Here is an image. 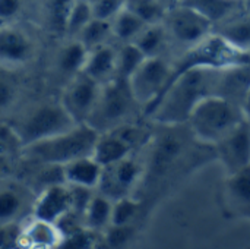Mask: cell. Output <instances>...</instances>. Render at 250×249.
Instances as JSON below:
<instances>
[{"instance_id": "43", "label": "cell", "mask_w": 250, "mask_h": 249, "mask_svg": "<svg viewBox=\"0 0 250 249\" xmlns=\"http://www.w3.org/2000/svg\"><path fill=\"white\" fill-rule=\"evenodd\" d=\"M91 1H92V0H91Z\"/></svg>"}, {"instance_id": "35", "label": "cell", "mask_w": 250, "mask_h": 249, "mask_svg": "<svg viewBox=\"0 0 250 249\" xmlns=\"http://www.w3.org/2000/svg\"><path fill=\"white\" fill-rule=\"evenodd\" d=\"M133 238V227L132 225L127 226H114L110 225L103 232V241L111 247V248H120L125 247L127 242H130Z\"/></svg>"}, {"instance_id": "15", "label": "cell", "mask_w": 250, "mask_h": 249, "mask_svg": "<svg viewBox=\"0 0 250 249\" xmlns=\"http://www.w3.org/2000/svg\"><path fill=\"white\" fill-rule=\"evenodd\" d=\"M63 232L56 223L41 220L35 216L28 217L21 225L19 248L53 249L60 248Z\"/></svg>"}, {"instance_id": "37", "label": "cell", "mask_w": 250, "mask_h": 249, "mask_svg": "<svg viewBox=\"0 0 250 249\" xmlns=\"http://www.w3.org/2000/svg\"><path fill=\"white\" fill-rule=\"evenodd\" d=\"M126 0H92V12L95 18L111 21L125 6Z\"/></svg>"}, {"instance_id": "23", "label": "cell", "mask_w": 250, "mask_h": 249, "mask_svg": "<svg viewBox=\"0 0 250 249\" xmlns=\"http://www.w3.org/2000/svg\"><path fill=\"white\" fill-rule=\"evenodd\" d=\"M111 211L113 200L101 192L92 194L86 208L82 213V225L95 233L104 232L111 225Z\"/></svg>"}, {"instance_id": "25", "label": "cell", "mask_w": 250, "mask_h": 249, "mask_svg": "<svg viewBox=\"0 0 250 249\" xmlns=\"http://www.w3.org/2000/svg\"><path fill=\"white\" fill-rule=\"evenodd\" d=\"M76 0H41V13L48 31L60 38L66 37V23Z\"/></svg>"}, {"instance_id": "7", "label": "cell", "mask_w": 250, "mask_h": 249, "mask_svg": "<svg viewBox=\"0 0 250 249\" xmlns=\"http://www.w3.org/2000/svg\"><path fill=\"white\" fill-rule=\"evenodd\" d=\"M173 66L161 56L146 57L142 65L127 78L129 88L138 106L144 109L146 116L164 94L171 78Z\"/></svg>"}, {"instance_id": "16", "label": "cell", "mask_w": 250, "mask_h": 249, "mask_svg": "<svg viewBox=\"0 0 250 249\" xmlns=\"http://www.w3.org/2000/svg\"><path fill=\"white\" fill-rule=\"evenodd\" d=\"M132 141L125 135L122 128H116L107 132L100 134L92 157L103 166H110L113 163L120 161L125 157L132 156L133 151Z\"/></svg>"}, {"instance_id": "26", "label": "cell", "mask_w": 250, "mask_h": 249, "mask_svg": "<svg viewBox=\"0 0 250 249\" xmlns=\"http://www.w3.org/2000/svg\"><path fill=\"white\" fill-rule=\"evenodd\" d=\"M180 3H185L205 15L214 26L243 7V0H180Z\"/></svg>"}, {"instance_id": "29", "label": "cell", "mask_w": 250, "mask_h": 249, "mask_svg": "<svg viewBox=\"0 0 250 249\" xmlns=\"http://www.w3.org/2000/svg\"><path fill=\"white\" fill-rule=\"evenodd\" d=\"M167 37H168V34H167L163 22L152 23V25H146L141 31V34L133 40V43L142 50V53L146 57L160 56V51L164 47Z\"/></svg>"}, {"instance_id": "28", "label": "cell", "mask_w": 250, "mask_h": 249, "mask_svg": "<svg viewBox=\"0 0 250 249\" xmlns=\"http://www.w3.org/2000/svg\"><path fill=\"white\" fill-rule=\"evenodd\" d=\"M113 37L111 32V21L107 19H100V18H92L82 29L81 32L75 37L78 38L88 50L98 47L101 44L108 43V40Z\"/></svg>"}, {"instance_id": "14", "label": "cell", "mask_w": 250, "mask_h": 249, "mask_svg": "<svg viewBox=\"0 0 250 249\" xmlns=\"http://www.w3.org/2000/svg\"><path fill=\"white\" fill-rule=\"evenodd\" d=\"M218 158L227 175L250 164V123L245 119L217 145Z\"/></svg>"}, {"instance_id": "18", "label": "cell", "mask_w": 250, "mask_h": 249, "mask_svg": "<svg viewBox=\"0 0 250 249\" xmlns=\"http://www.w3.org/2000/svg\"><path fill=\"white\" fill-rule=\"evenodd\" d=\"M60 170L62 181L66 185L95 191L100 186L104 167L92 156H88L63 164Z\"/></svg>"}, {"instance_id": "22", "label": "cell", "mask_w": 250, "mask_h": 249, "mask_svg": "<svg viewBox=\"0 0 250 249\" xmlns=\"http://www.w3.org/2000/svg\"><path fill=\"white\" fill-rule=\"evenodd\" d=\"M227 203L240 216H250V164L227 175Z\"/></svg>"}, {"instance_id": "36", "label": "cell", "mask_w": 250, "mask_h": 249, "mask_svg": "<svg viewBox=\"0 0 250 249\" xmlns=\"http://www.w3.org/2000/svg\"><path fill=\"white\" fill-rule=\"evenodd\" d=\"M21 144L13 132L9 122L0 120V154H15L19 156Z\"/></svg>"}, {"instance_id": "24", "label": "cell", "mask_w": 250, "mask_h": 249, "mask_svg": "<svg viewBox=\"0 0 250 249\" xmlns=\"http://www.w3.org/2000/svg\"><path fill=\"white\" fill-rule=\"evenodd\" d=\"M182 141L176 135H163L154 147L151 156V173L155 176L164 175L182 153Z\"/></svg>"}, {"instance_id": "41", "label": "cell", "mask_w": 250, "mask_h": 249, "mask_svg": "<svg viewBox=\"0 0 250 249\" xmlns=\"http://www.w3.org/2000/svg\"><path fill=\"white\" fill-rule=\"evenodd\" d=\"M167 7H171V6H174V4H177V3H180V0H161Z\"/></svg>"}, {"instance_id": "12", "label": "cell", "mask_w": 250, "mask_h": 249, "mask_svg": "<svg viewBox=\"0 0 250 249\" xmlns=\"http://www.w3.org/2000/svg\"><path fill=\"white\" fill-rule=\"evenodd\" d=\"M141 176V164L132 156L125 157L120 161L104 167L98 191L113 201L119 200L132 194Z\"/></svg>"}, {"instance_id": "19", "label": "cell", "mask_w": 250, "mask_h": 249, "mask_svg": "<svg viewBox=\"0 0 250 249\" xmlns=\"http://www.w3.org/2000/svg\"><path fill=\"white\" fill-rule=\"evenodd\" d=\"M82 72L101 85L111 81L117 76V50L110 43L91 48Z\"/></svg>"}, {"instance_id": "6", "label": "cell", "mask_w": 250, "mask_h": 249, "mask_svg": "<svg viewBox=\"0 0 250 249\" xmlns=\"http://www.w3.org/2000/svg\"><path fill=\"white\" fill-rule=\"evenodd\" d=\"M135 104L138 103L132 95L127 79L116 76L101 85L97 104L86 123L100 134L116 129L127 123Z\"/></svg>"}, {"instance_id": "33", "label": "cell", "mask_w": 250, "mask_h": 249, "mask_svg": "<svg viewBox=\"0 0 250 249\" xmlns=\"http://www.w3.org/2000/svg\"><path fill=\"white\" fill-rule=\"evenodd\" d=\"M92 18L94 12L91 0H76L67 18L64 38H75Z\"/></svg>"}, {"instance_id": "27", "label": "cell", "mask_w": 250, "mask_h": 249, "mask_svg": "<svg viewBox=\"0 0 250 249\" xmlns=\"http://www.w3.org/2000/svg\"><path fill=\"white\" fill-rule=\"evenodd\" d=\"M145 26L146 23L141 18H138L133 12H130L126 6H123L117 12V15L111 19L113 37L122 43L133 41Z\"/></svg>"}, {"instance_id": "10", "label": "cell", "mask_w": 250, "mask_h": 249, "mask_svg": "<svg viewBox=\"0 0 250 249\" xmlns=\"http://www.w3.org/2000/svg\"><path fill=\"white\" fill-rule=\"evenodd\" d=\"M37 191L22 179L10 176L0 182V226L22 225L32 216Z\"/></svg>"}, {"instance_id": "5", "label": "cell", "mask_w": 250, "mask_h": 249, "mask_svg": "<svg viewBox=\"0 0 250 249\" xmlns=\"http://www.w3.org/2000/svg\"><path fill=\"white\" fill-rule=\"evenodd\" d=\"M242 63H250V53L233 47L221 35L212 31L208 37L190 45L186 50V53L173 66V72L168 84L177 76H180L182 73L192 69L223 70Z\"/></svg>"}, {"instance_id": "39", "label": "cell", "mask_w": 250, "mask_h": 249, "mask_svg": "<svg viewBox=\"0 0 250 249\" xmlns=\"http://www.w3.org/2000/svg\"><path fill=\"white\" fill-rule=\"evenodd\" d=\"M16 158H19V156L0 154V182L13 176V172L16 169Z\"/></svg>"}, {"instance_id": "32", "label": "cell", "mask_w": 250, "mask_h": 249, "mask_svg": "<svg viewBox=\"0 0 250 249\" xmlns=\"http://www.w3.org/2000/svg\"><path fill=\"white\" fill-rule=\"evenodd\" d=\"M146 59L142 50L133 43H123L117 51V76L127 79Z\"/></svg>"}, {"instance_id": "4", "label": "cell", "mask_w": 250, "mask_h": 249, "mask_svg": "<svg viewBox=\"0 0 250 249\" xmlns=\"http://www.w3.org/2000/svg\"><path fill=\"white\" fill-rule=\"evenodd\" d=\"M245 120L240 104L217 94L202 98L193 109L188 123L193 136L209 145H217Z\"/></svg>"}, {"instance_id": "20", "label": "cell", "mask_w": 250, "mask_h": 249, "mask_svg": "<svg viewBox=\"0 0 250 249\" xmlns=\"http://www.w3.org/2000/svg\"><path fill=\"white\" fill-rule=\"evenodd\" d=\"M249 88L250 63H242V65L220 70L215 94L223 95L242 106Z\"/></svg>"}, {"instance_id": "2", "label": "cell", "mask_w": 250, "mask_h": 249, "mask_svg": "<svg viewBox=\"0 0 250 249\" xmlns=\"http://www.w3.org/2000/svg\"><path fill=\"white\" fill-rule=\"evenodd\" d=\"M98 136L100 132L88 123H78L63 134L21 148L19 160L32 166L62 167L73 160L92 156Z\"/></svg>"}, {"instance_id": "40", "label": "cell", "mask_w": 250, "mask_h": 249, "mask_svg": "<svg viewBox=\"0 0 250 249\" xmlns=\"http://www.w3.org/2000/svg\"><path fill=\"white\" fill-rule=\"evenodd\" d=\"M242 109H243V113H245V119L250 123V88L243 100V104H242Z\"/></svg>"}, {"instance_id": "3", "label": "cell", "mask_w": 250, "mask_h": 249, "mask_svg": "<svg viewBox=\"0 0 250 249\" xmlns=\"http://www.w3.org/2000/svg\"><path fill=\"white\" fill-rule=\"evenodd\" d=\"M21 148L63 134L78 123L59 100H41L25 106L10 120Z\"/></svg>"}, {"instance_id": "21", "label": "cell", "mask_w": 250, "mask_h": 249, "mask_svg": "<svg viewBox=\"0 0 250 249\" xmlns=\"http://www.w3.org/2000/svg\"><path fill=\"white\" fill-rule=\"evenodd\" d=\"M214 32L221 35L233 47L250 53V12H236L226 21L214 26Z\"/></svg>"}, {"instance_id": "34", "label": "cell", "mask_w": 250, "mask_h": 249, "mask_svg": "<svg viewBox=\"0 0 250 249\" xmlns=\"http://www.w3.org/2000/svg\"><path fill=\"white\" fill-rule=\"evenodd\" d=\"M139 208H141V204L136 200H133L130 195L114 200L113 211H111V225L114 226L132 225V222L139 213Z\"/></svg>"}, {"instance_id": "31", "label": "cell", "mask_w": 250, "mask_h": 249, "mask_svg": "<svg viewBox=\"0 0 250 249\" xmlns=\"http://www.w3.org/2000/svg\"><path fill=\"white\" fill-rule=\"evenodd\" d=\"M15 70L0 66V114L12 112L19 100V84Z\"/></svg>"}, {"instance_id": "42", "label": "cell", "mask_w": 250, "mask_h": 249, "mask_svg": "<svg viewBox=\"0 0 250 249\" xmlns=\"http://www.w3.org/2000/svg\"><path fill=\"white\" fill-rule=\"evenodd\" d=\"M243 7H245V10L250 12V0H243Z\"/></svg>"}, {"instance_id": "1", "label": "cell", "mask_w": 250, "mask_h": 249, "mask_svg": "<svg viewBox=\"0 0 250 249\" xmlns=\"http://www.w3.org/2000/svg\"><path fill=\"white\" fill-rule=\"evenodd\" d=\"M218 73L220 70L211 69H192L182 73L168 84L146 117L168 128L188 123L196 104L217 92Z\"/></svg>"}, {"instance_id": "30", "label": "cell", "mask_w": 250, "mask_h": 249, "mask_svg": "<svg viewBox=\"0 0 250 249\" xmlns=\"http://www.w3.org/2000/svg\"><path fill=\"white\" fill-rule=\"evenodd\" d=\"M125 6L146 25L161 23L168 7L161 0H126Z\"/></svg>"}, {"instance_id": "38", "label": "cell", "mask_w": 250, "mask_h": 249, "mask_svg": "<svg viewBox=\"0 0 250 249\" xmlns=\"http://www.w3.org/2000/svg\"><path fill=\"white\" fill-rule=\"evenodd\" d=\"M23 10V0H0V23L15 22Z\"/></svg>"}, {"instance_id": "17", "label": "cell", "mask_w": 250, "mask_h": 249, "mask_svg": "<svg viewBox=\"0 0 250 249\" xmlns=\"http://www.w3.org/2000/svg\"><path fill=\"white\" fill-rule=\"evenodd\" d=\"M88 51L89 50L78 38H63L53 60L54 72L64 78L63 85L83 70Z\"/></svg>"}, {"instance_id": "8", "label": "cell", "mask_w": 250, "mask_h": 249, "mask_svg": "<svg viewBox=\"0 0 250 249\" xmlns=\"http://www.w3.org/2000/svg\"><path fill=\"white\" fill-rule=\"evenodd\" d=\"M38 56V40L16 22L0 23V66L18 70Z\"/></svg>"}, {"instance_id": "13", "label": "cell", "mask_w": 250, "mask_h": 249, "mask_svg": "<svg viewBox=\"0 0 250 249\" xmlns=\"http://www.w3.org/2000/svg\"><path fill=\"white\" fill-rule=\"evenodd\" d=\"M70 213H73L72 189L64 182L50 183L37 192L32 216L59 225Z\"/></svg>"}, {"instance_id": "11", "label": "cell", "mask_w": 250, "mask_h": 249, "mask_svg": "<svg viewBox=\"0 0 250 249\" xmlns=\"http://www.w3.org/2000/svg\"><path fill=\"white\" fill-rule=\"evenodd\" d=\"M100 91L101 84L81 72L63 85L60 101L76 123H86L97 104Z\"/></svg>"}, {"instance_id": "9", "label": "cell", "mask_w": 250, "mask_h": 249, "mask_svg": "<svg viewBox=\"0 0 250 249\" xmlns=\"http://www.w3.org/2000/svg\"><path fill=\"white\" fill-rule=\"evenodd\" d=\"M163 25L170 37L189 47L214 31V23L205 15L185 3H177L168 7Z\"/></svg>"}]
</instances>
